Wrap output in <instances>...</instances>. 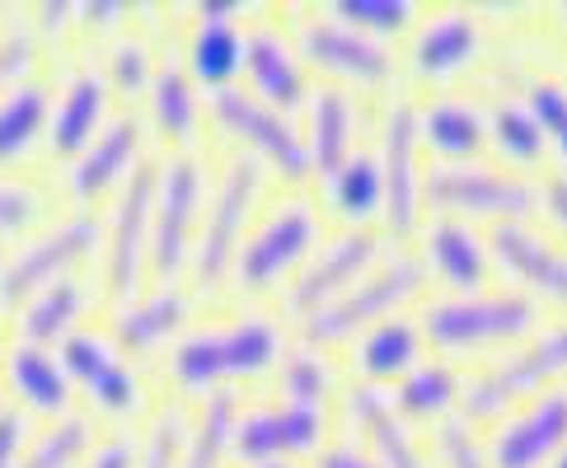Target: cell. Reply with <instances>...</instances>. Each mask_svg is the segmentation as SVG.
I'll list each match as a JSON object with an SVG mask.
<instances>
[{
  "mask_svg": "<svg viewBox=\"0 0 567 468\" xmlns=\"http://www.w3.org/2000/svg\"><path fill=\"white\" fill-rule=\"evenodd\" d=\"M245 71H249L254 94L262 104H272L277 113H287L310 98V80H306V66H300L296 48L268 24L245 33Z\"/></svg>",
  "mask_w": 567,
  "mask_h": 468,
  "instance_id": "20",
  "label": "cell"
},
{
  "mask_svg": "<svg viewBox=\"0 0 567 468\" xmlns=\"http://www.w3.org/2000/svg\"><path fill=\"white\" fill-rule=\"evenodd\" d=\"M75 19V6L71 0H48L43 10H38V38H56L66 24Z\"/></svg>",
  "mask_w": 567,
  "mask_h": 468,
  "instance_id": "51",
  "label": "cell"
},
{
  "mask_svg": "<svg viewBox=\"0 0 567 468\" xmlns=\"http://www.w3.org/2000/svg\"><path fill=\"white\" fill-rule=\"evenodd\" d=\"M48 122H52V94L43 80H19V85L0 94V169L24 159Z\"/></svg>",
  "mask_w": 567,
  "mask_h": 468,
  "instance_id": "30",
  "label": "cell"
},
{
  "mask_svg": "<svg viewBox=\"0 0 567 468\" xmlns=\"http://www.w3.org/2000/svg\"><path fill=\"white\" fill-rule=\"evenodd\" d=\"M33 52H38V29H29L24 19L0 33V94L24 80V71L33 66Z\"/></svg>",
  "mask_w": 567,
  "mask_h": 468,
  "instance_id": "45",
  "label": "cell"
},
{
  "mask_svg": "<svg viewBox=\"0 0 567 468\" xmlns=\"http://www.w3.org/2000/svg\"><path fill=\"white\" fill-rule=\"evenodd\" d=\"M104 117H109V80L99 71H75L71 85L62 90V98L52 104V122H48L52 155L75 159L99 132H104Z\"/></svg>",
  "mask_w": 567,
  "mask_h": 468,
  "instance_id": "24",
  "label": "cell"
},
{
  "mask_svg": "<svg viewBox=\"0 0 567 468\" xmlns=\"http://www.w3.org/2000/svg\"><path fill=\"white\" fill-rule=\"evenodd\" d=\"M488 253L506 272H516L530 287V295L567 304V253L539 230H530L525 220H497L488 230Z\"/></svg>",
  "mask_w": 567,
  "mask_h": 468,
  "instance_id": "19",
  "label": "cell"
},
{
  "mask_svg": "<svg viewBox=\"0 0 567 468\" xmlns=\"http://www.w3.org/2000/svg\"><path fill=\"white\" fill-rule=\"evenodd\" d=\"M235 0L197 10V29L188 38V66L207 90H230V80L245 71V29L235 24Z\"/></svg>",
  "mask_w": 567,
  "mask_h": 468,
  "instance_id": "23",
  "label": "cell"
},
{
  "mask_svg": "<svg viewBox=\"0 0 567 468\" xmlns=\"http://www.w3.org/2000/svg\"><path fill=\"white\" fill-rule=\"evenodd\" d=\"M62 365L71 384H80L99 408L123 417L141 403V379L132 365L117 356V347L109 342V333H94V329H75L66 342H62Z\"/></svg>",
  "mask_w": 567,
  "mask_h": 468,
  "instance_id": "16",
  "label": "cell"
},
{
  "mask_svg": "<svg viewBox=\"0 0 567 468\" xmlns=\"http://www.w3.org/2000/svg\"><path fill=\"white\" fill-rule=\"evenodd\" d=\"M558 14H563V19H567V6H558Z\"/></svg>",
  "mask_w": 567,
  "mask_h": 468,
  "instance_id": "54",
  "label": "cell"
},
{
  "mask_svg": "<svg viewBox=\"0 0 567 468\" xmlns=\"http://www.w3.org/2000/svg\"><path fill=\"white\" fill-rule=\"evenodd\" d=\"M281 394L291 403H323V394L333 389V365L319 352H296L281 361Z\"/></svg>",
  "mask_w": 567,
  "mask_h": 468,
  "instance_id": "40",
  "label": "cell"
},
{
  "mask_svg": "<svg viewBox=\"0 0 567 468\" xmlns=\"http://www.w3.org/2000/svg\"><path fill=\"white\" fill-rule=\"evenodd\" d=\"M342 408L357 431H367V445L375 450L380 468H432V459L417 450V440L409 431V417L394 408V398L371 379H352L342 389Z\"/></svg>",
  "mask_w": 567,
  "mask_h": 468,
  "instance_id": "18",
  "label": "cell"
},
{
  "mask_svg": "<svg viewBox=\"0 0 567 468\" xmlns=\"http://www.w3.org/2000/svg\"><path fill=\"white\" fill-rule=\"evenodd\" d=\"M310 132H306V155L310 169L329 178L333 169H342L352 159V127H357V104L348 90L323 85L310 90Z\"/></svg>",
  "mask_w": 567,
  "mask_h": 468,
  "instance_id": "26",
  "label": "cell"
},
{
  "mask_svg": "<svg viewBox=\"0 0 567 468\" xmlns=\"http://www.w3.org/2000/svg\"><path fill=\"white\" fill-rule=\"evenodd\" d=\"M417 352H422V329L413 319H380L371 323V333H361L357 371L361 379L384 384L394 375H409L417 365Z\"/></svg>",
  "mask_w": 567,
  "mask_h": 468,
  "instance_id": "32",
  "label": "cell"
},
{
  "mask_svg": "<svg viewBox=\"0 0 567 468\" xmlns=\"http://www.w3.org/2000/svg\"><path fill=\"white\" fill-rule=\"evenodd\" d=\"M151 113H155V127L165 132L169 141H193L197 132V94H193V80L178 61H165L155 71V85H151Z\"/></svg>",
  "mask_w": 567,
  "mask_h": 468,
  "instance_id": "37",
  "label": "cell"
},
{
  "mask_svg": "<svg viewBox=\"0 0 567 468\" xmlns=\"http://www.w3.org/2000/svg\"><path fill=\"white\" fill-rule=\"evenodd\" d=\"M99 239V220L90 211H75L66 220H52L48 235L29 239L6 268H0V304H19L38 295L52 281H62L71 262H80Z\"/></svg>",
  "mask_w": 567,
  "mask_h": 468,
  "instance_id": "8",
  "label": "cell"
},
{
  "mask_svg": "<svg viewBox=\"0 0 567 468\" xmlns=\"http://www.w3.org/2000/svg\"><path fill=\"white\" fill-rule=\"evenodd\" d=\"M539 323V300L530 291H470V295H445L422 310L417 329L436 347H483V342L520 337Z\"/></svg>",
  "mask_w": 567,
  "mask_h": 468,
  "instance_id": "2",
  "label": "cell"
},
{
  "mask_svg": "<svg viewBox=\"0 0 567 468\" xmlns=\"http://www.w3.org/2000/svg\"><path fill=\"white\" fill-rule=\"evenodd\" d=\"M493 468H544L567 445V389L539 394L520 417L502 422L483 440Z\"/></svg>",
  "mask_w": 567,
  "mask_h": 468,
  "instance_id": "17",
  "label": "cell"
},
{
  "mask_svg": "<svg viewBox=\"0 0 567 468\" xmlns=\"http://www.w3.org/2000/svg\"><path fill=\"white\" fill-rule=\"evenodd\" d=\"M394 398V408L403 417H451V408L464 398V379L455 375V365H445V361H417L409 375L399 379V389L390 394Z\"/></svg>",
  "mask_w": 567,
  "mask_h": 468,
  "instance_id": "33",
  "label": "cell"
},
{
  "mask_svg": "<svg viewBox=\"0 0 567 468\" xmlns=\"http://www.w3.org/2000/svg\"><path fill=\"white\" fill-rule=\"evenodd\" d=\"M85 455H94V417L90 413H62L43 436H33L24 445L19 468H75Z\"/></svg>",
  "mask_w": 567,
  "mask_h": 468,
  "instance_id": "35",
  "label": "cell"
},
{
  "mask_svg": "<svg viewBox=\"0 0 567 468\" xmlns=\"http://www.w3.org/2000/svg\"><path fill=\"white\" fill-rule=\"evenodd\" d=\"M478 43H483V29L470 10H460V6L436 10L417 24L409 61H413L417 80H451L455 71H464L474 61Z\"/></svg>",
  "mask_w": 567,
  "mask_h": 468,
  "instance_id": "22",
  "label": "cell"
},
{
  "mask_svg": "<svg viewBox=\"0 0 567 468\" xmlns=\"http://www.w3.org/2000/svg\"><path fill=\"white\" fill-rule=\"evenodd\" d=\"M417 136L427 141V146L445 159H470L483 150V141H488V122H483L478 104H470V98H451L441 94L432 98L427 108L417 113Z\"/></svg>",
  "mask_w": 567,
  "mask_h": 468,
  "instance_id": "29",
  "label": "cell"
},
{
  "mask_svg": "<svg viewBox=\"0 0 567 468\" xmlns=\"http://www.w3.org/2000/svg\"><path fill=\"white\" fill-rule=\"evenodd\" d=\"M296 48L319 66L357 80V85L384 90L394 80V52L371 33H357L333 14H300L296 19Z\"/></svg>",
  "mask_w": 567,
  "mask_h": 468,
  "instance_id": "11",
  "label": "cell"
},
{
  "mask_svg": "<svg viewBox=\"0 0 567 468\" xmlns=\"http://www.w3.org/2000/svg\"><path fill=\"white\" fill-rule=\"evenodd\" d=\"M488 136L497 141V150L516 165H539L544 159V127L520 98H497L488 108Z\"/></svg>",
  "mask_w": 567,
  "mask_h": 468,
  "instance_id": "38",
  "label": "cell"
},
{
  "mask_svg": "<svg viewBox=\"0 0 567 468\" xmlns=\"http://www.w3.org/2000/svg\"><path fill=\"white\" fill-rule=\"evenodd\" d=\"M188 314H193V291L178 287V281H155V291L117 304L113 337L132 352H155V347H165L174 333H184Z\"/></svg>",
  "mask_w": 567,
  "mask_h": 468,
  "instance_id": "21",
  "label": "cell"
},
{
  "mask_svg": "<svg viewBox=\"0 0 567 468\" xmlns=\"http://www.w3.org/2000/svg\"><path fill=\"white\" fill-rule=\"evenodd\" d=\"M212 113L226 132H235L245 146H254V159H268L277 174L287 178H306L310 174V155H306V136H300L287 113H277L272 104H262L249 90H216L212 94Z\"/></svg>",
  "mask_w": 567,
  "mask_h": 468,
  "instance_id": "9",
  "label": "cell"
},
{
  "mask_svg": "<svg viewBox=\"0 0 567 468\" xmlns=\"http://www.w3.org/2000/svg\"><path fill=\"white\" fill-rule=\"evenodd\" d=\"M48 211V193L33 188V183H14V178H0V235H14L43 220Z\"/></svg>",
  "mask_w": 567,
  "mask_h": 468,
  "instance_id": "43",
  "label": "cell"
},
{
  "mask_svg": "<svg viewBox=\"0 0 567 468\" xmlns=\"http://www.w3.org/2000/svg\"><path fill=\"white\" fill-rule=\"evenodd\" d=\"M146 75H155L146 43H141V38H123V43L113 48V56H109V80L123 94H136L141 85H146Z\"/></svg>",
  "mask_w": 567,
  "mask_h": 468,
  "instance_id": "46",
  "label": "cell"
},
{
  "mask_svg": "<svg viewBox=\"0 0 567 468\" xmlns=\"http://www.w3.org/2000/svg\"><path fill=\"white\" fill-rule=\"evenodd\" d=\"M319 440H323V403L281 398V403H272V408L239 413L230 450L239 459L268 464V459H287V455H306Z\"/></svg>",
  "mask_w": 567,
  "mask_h": 468,
  "instance_id": "15",
  "label": "cell"
},
{
  "mask_svg": "<svg viewBox=\"0 0 567 468\" xmlns=\"http://www.w3.org/2000/svg\"><path fill=\"white\" fill-rule=\"evenodd\" d=\"M525 108L535 113L544 136H554V146L567 165V85H558L549 75H535L530 85H525Z\"/></svg>",
  "mask_w": 567,
  "mask_h": 468,
  "instance_id": "41",
  "label": "cell"
},
{
  "mask_svg": "<svg viewBox=\"0 0 567 468\" xmlns=\"http://www.w3.org/2000/svg\"><path fill=\"white\" fill-rule=\"evenodd\" d=\"M380 178H384V226L390 235H413L422 211V178H417V108L394 98L380 132Z\"/></svg>",
  "mask_w": 567,
  "mask_h": 468,
  "instance_id": "13",
  "label": "cell"
},
{
  "mask_svg": "<svg viewBox=\"0 0 567 468\" xmlns=\"http://www.w3.org/2000/svg\"><path fill=\"white\" fill-rule=\"evenodd\" d=\"M567 371V319L549 323L530 347H520L512 356H502L493 365H483L478 375L464 379V422H493L506 403L549 384L554 375Z\"/></svg>",
  "mask_w": 567,
  "mask_h": 468,
  "instance_id": "7",
  "label": "cell"
},
{
  "mask_svg": "<svg viewBox=\"0 0 567 468\" xmlns=\"http://www.w3.org/2000/svg\"><path fill=\"white\" fill-rule=\"evenodd\" d=\"M29 445V422L19 408H0V468H19Z\"/></svg>",
  "mask_w": 567,
  "mask_h": 468,
  "instance_id": "47",
  "label": "cell"
},
{
  "mask_svg": "<svg viewBox=\"0 0 567 468\" xmlns=\"http://www.w3.org/2000/svg\"><path fill=\"white\" fill-rule=\"evenodd\" d=\"M422 281H427V262H422L417 253L403 249V253L380 258V268L367 281H357V287H348L338 300H329L323 310H315L306 319V337L315 342V347L319 342H342L348 333L367 329V323H380L394 304L413 300L422 291Z\"/></svg>",
  "mask_w": 567,
  "mask_h": 468,
  "instance_id": "4",
  "label": "cell"
},
{
  "mask_svg": "<svg viewBox=\"0 0 567 468\" xmlns=\"http://www.w3.org/2000/svg\"><path fill=\"white\" fill-rule=\"evenodd\" d=\"M0 268H6V262H0Z\"/></svg>",
  "mask_w": 567,
  "mask_h": 468,
  "instance_id": "55",
  "label": "cell"
},
{
  "mask_svg": "<svg viewBox=\"0 0 567 468\" xmlns=\"http://www.w3.org/2000/svg\"><path fill=\"white\" fill-rule=\"evenodd\" d=\"M422 249H427V268L436 277H445L451 287H460L464 295L478 291L488 281V239H478L464 220L445 216V220H432V230L422 235Z\"/></svg>",
  "mask_w": 567,
  "mask_h": 468,
  "instance_id": "28",
  "label": "cell"
},
{
  "mask_svg": "<svg viewBox=\"0 0 567 468\" xmlns=\"http://www.w3.org/2000/svg\"><path fill=\"white\" fill-rule=\"evenodd\" d=\"M539 207H549V216L563 226L567 235V174H549L539 183Z\"/></svg>",
  "mask_w": 567,
  "mask_h": 468,
  "instance_id": "50",
  "label": "cell"
},
{
  "mask_svg": "<svg viewBox=\"0 0 567 468\" xmlns=\"http://www.w3.org/2000/svg\"><path fill=\"white\" fill-rule=\"evenodd\" d=\"M258 183H262V165L249 150L235 155L226 165V174H220V188L212 197L207 220H202V235H197V249H193V287L197 291L216 287V281L235 268V253H239V243H245L254 201H258Z\"/></svg>",
  "mask_w": 567,
  "mask_h": 468,
  "instance_id": "5",
  "label": "cell"
},
{
  "mask_svg": "<svg viewBox=\"0 0 567 468\" xmlns=\"http://www.w3.org/2000/svg\"><path fill=\"white\" fill-rule=\"evenodd\" d=\"M380 249H384V235H375L367 226H357L348 235H338L333 243H323V249L291 281V291H287L291 314L310 319L315 310H323L329 300H338L348 287H357V277L380 258Z\"/></svg>",
  "mask_w": 567,
  "mask_h": 468,
  "instance_id": "14",
  "label": "cell"
},
{
  "mask_svg": "<svg viewBox=\"0 0 567 468\" xmlns=\"http://www.w3.org/2000/svg\"><path fill=\"white\" fill-rule=\"evenodd\" d=\"M333 211L348 216V220H371L375 211H384V178H380V159L371 155H352L342 169L329 174L323 183Z\"/></svg>",
  "mask_w": 567,
  "mask_h": 468,
  "instance_id": "36",
  "label": "cell"
},
{
  "mask_svg": "<svg viewBox=\"0 0 567 468\" xmlns=\"http://www.w3.org/2000/svg\"><path fill=\"white\" fill-rule=\"evenodd\" d=\"M287 333L277 319L245 314L230 323H212V329H193L178 337V347L169 352V375L178 389H226V379L258 375L268 365L281 361Z\"/></svg>",
  "mask_w": 567,
  "mask_h": 468,
  "instance_id": "1",
  "label": "cell"
},
{
  "mask_svg": "<svg viewBox=\"0 0 567 468\" xmlns=\"http://www.w3.org/2000/svg\"><path fill=\"white\" fill-rule=\"evenodd\" d=\"M319 239V211L310 197H281L258 216L254 235H245L235 253V287L239 291H268L287 272L306 268V253Z\"/></svg>",
  "mask_w": 567,
  "mask_h": 468,
  "instance_id": "3",
  "label": "cell"
},
{
  "mask_svg": "<svg viewBox=\"0 0 567 468\" xmlns=\"http://www.w3.org/2000/svg\"><path fill=\"white\" fill-rule=\"evenodd\" d=\"M333 19H342V24H352L357 33H399L413 24V6L409 0H333L329 6Z\"/></svg>",
  "mask_w": 567,
  "mask_h": 468,
  "instance_id": "39",
  "label": "cell"
},
{
  "mask_svg": "<svg viewBox=\"0 0 567 468\" xmlns=\"http://www.w3.org/2000/svg\"><path fill=\"white\" fill-rule=\"evenodd\" d=\"M85 468H136V440L132 436H113L104 445H94V455Z\"/></svg>",
  "mask_w": 567,
  "mask_h": 468,
  "instance_id": "48",
  "label": "cell"
},
{
  "mask_svg": "<svg viewBox=\"0 0 567 468\" xmlns=\"http://www.w3.org/2000/svg\"><path fill=\"white\" fill-rule=\"evenodd\" d=\"M207 193V169L193 150H174L155 165V211H151V262L155 281H174L184 268L193 220Z\"/></svg>",
  "mask_w": 567,
  "mask_h": 468,
  "instance_id": "6",
  "label": "cell"
},
{
  "mask_svg": "<svg viewBox=\"0 0 567 468\" xmlns=\"http://www.w3.org/2000/svg\"><path fill=\"white\" fill-rule=\"evenodd\" d=\"M85 287L71 277L52 281L38 295L24 300V310H19V342H38V347H48V342H66L75 333V319L85 314Z\"/></svg>",
  "mask_w": 567,
  "mask_h": 468,
  "instance_id": "31",
  "label": "cell"
},
{
  "mask_svg": "<svg viewBox=\"0 0 567 468\" xmlns=\"http://www.w3.org/2000/svg\"><path fill=\"white\" fill-rule=\"evenodd\" d=\"M549 468H567V445H563V450H558V455L549 459Z\"/></svg>",
  "mask_w": 567,
  "mask_h": 468,
  "instance_id": "52",
  "label": "cell"
},
{
  "mask_svg": "<svg viewBox=\"0 0 567 468\" xmlns=\"http://www.w3.org/2000/svg\"><path fill=\"white\" fill-rule=\"evenodd\" d=\"M436 445H441V464L445 468H493L488 445L478 440L474 422H464L455 413L436 422Z\"/></svg>",
  "mask_w": 567,
  "mask_h": 468,
  "instance_id": "42",
  "label": "cell"
},
{
  "mask_svg": "<svg viewBox=\"0 0 567 468\" xmlns=\"http://www.w3.org/2000/svg\"><path fill=\"white\" fill-rule=\"evenodd\" d=\"M254 468H296V464H287V459H268V464H254Z\"/></svg>",
  "mask_w": 567,
  "mask_h": 468,
  "instance_id": "53",
  "label": "cell"
},
{
  "mask_svg": "<svg viewBox=\"0 0 567 468\" xmlns=\"http://www.w3.org/2000/svg\"><path fill=\"white\" fill-rule=\"evenodd\" d=\"M0 14H6V10H0Z\"/></svg>",
  "mask_w": 567,
  "mask_h": 468,
  "instance_id": "56",
  "label": "cell"
},
{
  "mask_svg": "<svg viewBox=\"0 0 567 468\" xmlns=\"http://www.w3.org/2000/svg\"><path fill=\"white\" fill-rule=\"evenodd\" d=\"M151 211H155V165H141L123 197L113 207L109 226V295L117 304H127L141 291V272H146V249H151Z\"/></svg>",
  "mask_w": 567,
  "mask_h": 468,
  "instance_id": "12",
  "label": "cell"
},
{
  "mask_svg": "<svg viewBox=\"0 0 567 468\" xmlns=\"http://www.w3.org/2000/svg\"><path fill=\"white\" fill-rule=\"evenodd\" d=\"M184 440H188L184 417H178V408H165L146 431V450H141L136 468H178V459H184Z\"/></svg>",
  "mask_w": 567,
  "mask_h": 468,
  "instance_id": "44",
  "label": "cell"
},
{
  "mask_svg": "<svg viewBox=\"0 0 567 468\" xmlns=\"http://www.w3.org/2000/svg\"><path fill=\"white\" fill-rule=\"evenodd\" d=\"M6 384L29 403L33 413H52L62 417L71 413V375L62 356H52L38 342H14L6 352Z\"/></svg>",
  "mask_w": 567,
  "mask_h": 468,
  "instance_id": "27",
  "label": "cell"
},
{
  "mask_svg": "<svg viewBox=\"0 0 567 468\" xmlns=\"http://www.w3.org/2000/svg\"><path fill=\"white\" fill-rule=\"evenodd\" d=\"M141 136H146V132H141L136 117H113L109 127L75 155V165H71V197L80 201V207H90V201L104 193L113 178H123L132 169V159L141 150Z\"/></svg>",
  "mask_w": 567,
  "mask_h": 468,
  "instance_id": "25",
  "label": "cell"
},
{
  "mask_svg": "<svg viewBox=\"0 0 567 468\" xmlns=\"http://www.w3.org/2000/svg\"><path fill=\"white\" fill-rule=\"evenodd\" d=\"M427 201L441 211H483L520 220L525 211L539 207V183L483 165H436L427 174Z\"/></svg>",
  "mask_w": 567,
  "mask_h": 468,
  "instance_id": "10",
  "label": "cell"
},
{
  "mask_svg": "<svg viewBox=\"0 0 567 468\" xmlns=\"http://www.w3.org/2000/svg\"><path fill=\"white\" fill-rule=\"evenodd\" d=\"M315 468H380V464H375V455H361L352 440H338L315 459Z\"/></svg>",
  "mask_w": 567,
  "mask_h": 468,
  "instance_id": "49",
  "label": "cell"
},
{
  "mask_svg": "<svg viewBox=\"0 0 567 468\" xmlns=\"http://www.w3.org/2000/svg\"><path fill=\"white\" fill-rule=\"evenodd\" d=\"M235 422H239V394L235 389H212L207 403H202V417L184 440V459L178 468H220L230 450V436H235Z\"/></svg>",
  "mask_w": 567,
  "mask_h": 468,
  "instance_id": "34",
  "label": "cell"
}]
</instances>
